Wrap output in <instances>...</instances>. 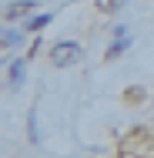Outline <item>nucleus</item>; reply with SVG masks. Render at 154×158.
I'll return each instance as SVG.
<instances>
[{
  "label": "nucleus",
  "instance_id": "7ed1b4c3",
  "mask_svg": "<svg viewBox=\"0 0 154 158\" xmlns=\"http://www.w3.org/2000/svg\"><path fill=\"white\" fill-rule=\"evenodd\" d=\"M10 84H14V88H20V84H24V61L10 64Z\"/></svg>",
  "mask_w": 154,
  "mask_h": 158
},
{
  "label": "nucleus",
  "instance_id": "f03ea898",
  "mask_svg": "<svg viewBox=\"0 0 154 158\" xmlns=\"http://www.w3.org/2000/svg\"><path fill=\"white\" fill-rule=\"evenodd\" d=\"M47 24H50V14H40V17H30V20H27V31L40 34L44 27H47Z\"/></svg>",
  "mask_w": 154,
  "mask_h": 158
},
{
  "label": "nucleus",
  "instance_id": "423d86ee",
  "mask_svg": "<svg viewBox=\"0 0 154 158\" xmlns=\"http://www.w3.org/2000/svg\"><path fill=\"white\" fill-rule=\"evenodd\" d=\"M14 44H20V34L7 31V34H3V47H14Z\"/></svg>",
  "mask_w": 154,
  "mask_h": 158
},
{
  "label": "nucleus",
  "instance_id": "0eeeda50",
  "mask_svg": "<svg viewBox=\"0 0 154 158\" xmlns=\"http://www.w3.org/2000/svg\"><path fill=\"white\" fill-rule=\"evenodd\" d=\"M97 7H101V10H117L121 0H97Z\"/></svg>",
  "mask_w": 154,
  "mask_h": 158
},
{
  "label": "nucleus",
  "instance_id": "f257e3e1",
  "mask_svg": "<svg viewBox=\"0 0 154 158\" xmlns=\"http://www.w3.org/2000/svg\"><path fill=\"white\" fill-rule=\"evenodd\" d=\"M77 61H81V44L61 40V44L50 47V64L54 67H70V64H77Z\"/></svg>",
  "mask_w": 154,
  "mask_h": 158
},
{
  "label": "nucleus",
  "instance_id": "20e7f679",
  "mask_svg": "<svg viewBox=\"0 0 154 158\" xmlns=\"http://www.w3.org/2000/svg\"><path fill=\"white\" fill-rule=\"evenodd\" d=\"M30 7H34V0H24V3H14V7L7 10V17H10V20H14V17H24V14H27Z\"/></svg>",
  "mask_w": 154,
  "mask_h": 158
},
{
  "label": "nucleus",
  "instance_id": "39448f33",
  "mask_svg": "<svg viewBox=\"0 0 154 158\" xmlns=\"http://www.w3.org/2000/svg\"><path fill=\"white\" fill-rule=\"evenodd\" d=\"M124 47H127V37H124V40H114V44H111V51H107V57H117Z\"/></svg>",
  "mask_w": 154,
  "mask_h": 158
}]
</instances>
